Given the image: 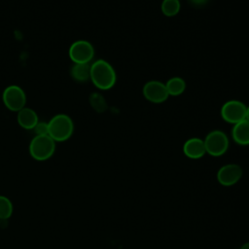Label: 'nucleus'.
Returning a JSON list of instances; mask_svg holds the SVG:
<instances>
[{
  "mask_svg": "<svg viewBox=\"0 0 249 249\" xmlns=\"http://www.w3.org/2000/svg\"><path fill=\"white\" fill-rule=\"evenodd\" d=\"M38 122V116L31 108L24 107L18 112V123L24 129H33Z\"/></svg>",
  "mask_w": 249,
  "mask_h": 249,
  "instance_id": "obj_12",
  "label": "nucleus"
},
{
  "mask_svg": "<svg viewBox=\"0 0 249 249\" xmlns=\"http://www.w3.org/2000/svg\"><path fill=\"white\" fill-rule=\"evenodd\" d=\"M12 213H13V204L11 200L4 196H0V220L9 219Z\"/></svg>",
  "mask_w": 249,
  "mask_h": 249,
  "instance_id": "obj_17",
  "label": "nucleus"
},
{
  "mask_svg": "<svg viewBox=\"0 0 249 249\" xmlns=\"http://www.w3.org/2000/svg\"><path fill=\"white\" fill-rule=\"evenodd\" d=\"M165 87L169 95L177 96L182 94L186 89V83L180 77H172L165 83Z\"/></svg>",
  "mask_w": 249,
  "mask_h": 249,
  "instance_id": "obj_14",
  "label": "nucleus"
},
{
  "mask_svg": "<svg viewBox=\"0 0 249 249\" xmlns=\"http://www.w3.org/2000/svg\"><path fill=\"white\" fill-rule=\"evenodd\" d=\"M4 105L11 111L18 112L24 108L26 103V95L23 89L16 85L7 87L3 91Z\"/></svg>",
  "mask_w": 249,
  "mask_h": 249,
  "instance_id": "obj_5",
  "label": "nucleus"
},
{
  "mask_svg": "<svg viewBox=\"0 0 249 249\" xmlns=\"http://www.w3.org/2000/svg\"><path fill=\"white\" fill-rule=\"evenodd\" d=\"M142 92L144 97L153 103H162L169 96L165 84L160 81L147 82L143 87Z\"/></svg>",
  "mask_w": 249,
  "mask_h": 249,
  "instance_id": "obj_8",
  "label": "nucleus"
},
{
  "mask_svg": "<svg viewBox=\"0 0 249 249\" xmlns=\"http://www.w3.org/2000/svg\"><path fill=\"white\" fill-rule=\"evenodd\" d=\"M184 154L190 159H200L206 153L204 142L202 139L197 137H193L188 139L183 146Z\"/></svg>",
  "mask_w": 249,
  "mask_h": 249,
  "instance_id": "obj_10",
  "label": "nucleus"
},
{
  "mask_svg": "<svg viewBox=\"0 0 249 249\" xmlns=\"http://www.w3.org/2000/svg\"><path fill=\"white\" fill-rule=\"evenodd\" d=\"M90 80L99 89H110L114 87L117 76L113 66L104 59H97L90 65Z\"/></svg>",
  "mask_w": 249,
  "mask_h": 249,
  "instance_id": "obj_1",
  "label": "nucleus"
},
{
  "mask_svg": "<svg viewBox=\"0 0 249 249\" xmlns=\"http://www.w3.org/2000/svg\"><path fill=\"white\" fill-rule=\"evenodd\" d=\"M160 8L164 16L173 17L179 13L181 5L179 0H162Z\"/></svg>",
  "mask_w": 249,
  "mask_h": 249,
  "instance_id": "obj_15",
  "label": "nucleus"
},
{
  "mask_svg": "<svg viewBox=\"0 0 249 249\" xmlns=\"http://www.w3.org/2000/svg\"><path fill=\"white\" fill-rule=\"evenodd\" d=\"M33 129H34L36 135H49V125H48V123L38 122Z\"/></svg>",
  "mask_w": 249,
  "mask_h": 249,
  "instance_id": "obj_18",
  "label": "nucleus"
},
{
  "mask_svg": "<svg viewBox=\"0 0 249 249\" xmlns=\"http://www.w3.org/2000/svg\"><path fill=\"white\" fill-rule=\"evenodd\" d=\"M49 136L54 141H65L71 137L74 124L71 118L65 114H57L48 123Z\"/></svg>",
  "mask_w": 249,
  "mask_h": 249,
  "instance_id": "obj_2",
  "label": "nucleus"
},
{
  "mask_svg": "<svg viewBox=\"0 0 249 249\" xmlns=\"http://www.w3.org/2000/svg\"><path fill=\"white\" fill-rule=\"evenodd\" d=\"M71 77L77 82H86L90 79L89 63H75L70 70Z\"/></svg>",
  "mask_w": 249,
  "mask_h": 249,
  "instance_id": "obj_13",
  "label": "nucleus"
},
{
  "mask_svg": "<svg viewBox=\"0 0 249 249\" xmlns=\"http://www.w3.org/2000/svg\"><path fill=\"white\" fill-rule=\"evenodd\" d=\"M240 249H249V242L243 244V245L240 247Z\"/></svg>",
  "mask_w": 249,
  "mask_h": 249,
  "instance_id": "obj_20",
  "label": "nucleus"
},
{
  "mask_svg": "<svg viewBox=\"0 0 249 249\" xmlns=\"http://www.w3.org/2000/svg\"><path fill=\"white\" fill-rule=\"evenodd\" d=\"M242 176V169L239 165L229 163L222 166L218 173L217 179L223 186H231L239 181Z\"/></svg>",
  "mask_w": 249,
  "mask_h": 249,
  "instance_id": "obj_9",
  "label": "nucleus"
},
{
  "mask_svg": "<svg viewBox=\"0 0 249 249\" xmlns=\"http://www.w3.org/2000/svg\"><path fill=\"white\" fill-rule=\"evenodd\" d=\"M245 120H247L249 122V106H247V109H246V118Z\"/></svg>",
  "mask_w": 249,
  "mask_h": 249,
  "instance_id": "obj_21",
  "label": "nucleus"
},
{
  "mask_svg": "<svg viewBox=\"0 0 249 249\" xmlns=\"http://www.w3.org/2000/svg\"><path fill=\"white\" fill-rule=\"evenodd\" d=\"M247 106L239 100H229L221 108V117L229 124H235L246 118Z\"/></svg>",
  "mask_w": 249,
  "mask_h": 249,
  "instance_id": "obj_6",
  "label": "nucleus"
},
{
  "mask_svg": "<svg viewBox=\"0 0 249 249\" xmlns=\"http://www.w3.org/2000/svg\"><path fill=\"white\" fill-rule=\"evenodd\" d=\"M89 103H90L91 107L98 113H103L107 109L106 100L98 92H93L90 94Z\"/></svg>",
  "mask_w": 249,
  "mask_h": 249,
  "instance_id": "obj_16",
  "label": "nucleus"
},
{
  "mask_svg": "<svg viewBox=\"0 0 249 249\" xmlns=\"http://www.w3.org/2000/svg\"><path fill=\"white\" fill-rule=\"evenodd\" d=\"M205 151L213 157H220L224 155L229 148V138L222 130L210 131L203 140Z\"/></svg>",
  "mask_w": 249,
  "mask_h": 249,
  "instance_id": "obj_4",
  "label": "nucleus"
},
{
  "mask_svg": "<svg viewBox=\"0 0 249 249\" xmlns=\"http://www.w3.org/2000/svg\"><path fill=\"white\" fill-rule=\"evenodd\" d=\"M68 53L74 63H89L94 56V49L89 41L78 40L70 46Z\"/></svg>",
  "mask_w": 249,
  "mask_h": 249,
  "instance_id": "obj_7",
  "label": "nucleus"
},
{
  "mask_svg": "<svg viewBox=\"0 0 249 249\" xmlns=\"http://www.w3.org/2000/svg\"><path fill=\"white\" fill-rule=\"evenodd\" d=\"M193 4H195V5H197V6H199V5H203V4H205L206 2H207V0H190Z\"/></svg>",
  "mask_w": 249,
  "mask_h": 249,
  "instance_id": "obj_19",
  "label": "nucleus"
},
{
  "mask_svg": "<svg viewBox=\"0 0 249 249\" xmlns=\"http://www.w3.org/2000/svg\"><path fill=\"white\" fill-rule=\"evenodd\" d=\"M231 136L233 141L238 145H249V122L247 120H243L233 124Z\"/></svg>",
  "mask_w": 249,
  "mask_h": 249,
  "instance_id": "obj_11",
  "label": "nucleus"
},
{
  "mask_svg": "<svg viewBox=\"0 0 249 249\" xmlns=\"http://www.w3.org/2000/svg\"><path fill=\"white\" fill-rule=\"evenodd\" d=\"M55 141L49 135H36L29 144V154L36 160L50 159L55 150Z\"/></svg>",
  "mask_w": 249,
  "mask_h": 249,
  "instance_id": "obj_3",
  "label": "nucleus"
}]
</instances>
